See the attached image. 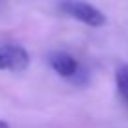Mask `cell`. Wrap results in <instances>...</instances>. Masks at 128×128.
<instances>
[{
  "label": "cell",
  "mask_w": 128,
  "mask_h": 128,
  "mask_svg": "<svg viewBox=\"0 0 128 128\" xmlns=\"http://www.w3.org/2000/svg\"><path fill=\"white\" fill-rule=\"evenodd\" d=\"M30 52L17 43H0V70L20 72L30 67Z\"/></svg>",
  "instance_id": "3957f363"
},
{
  "label": "cell",
  "mask_w": 128,
  "mask_h": 128,
  "mask_svg": "<svg viewBox=\"0 0 128 128\" xmlns=\"http://www.w3.org/2000/svg\"><path fill=\"white\" fill-rule=\"evenodd\" d=\"M115 87L121 102L128 108V63H121L115 69Z\"/></svg>",
  "instance_id": "277c9868"
},
{
  "label": "cell",
  "mask_w": 128,
  "mask_h": 128,
  "mask_svg": "<svg viewBox=\"0 0 128 128\" xmlns=\"http://www.w3.org/2000/svg\"><path fill=\"white\" fill-rule=\"evenodd\" d=\"M58 10L63 15L89 26V28H102L108 20L98 8H95L89 2H84V0H61L58 4Z\"/></svg>",
  "instance_id": "7a4b0ae2"
},
{
  "label": "cell",
  "mask_w": 128,
  "mask_h": 128,
  "mask_svg": "<svg viewBox=\"0 0 128 128\" xmlns=\"http://www.w3.org/2000/svg\"><path fill=\"white\" fill-rule=\"evenodd\" d=\"M48 65L52 67L58 76L65 78V80H70L76 86H86L87 82V70L84 69V65L74 58L72 54L65 50H54L48 54Z\"/></svg>",
  "instance_id": "6da1fadb"
},
{
  "label": "cell",
  "mask_w": 128,
  "mask_h": 128,
  "mask_svg": "<svg viewBox=\"0 0 128 128\" xmlns=\"http://www.w3.org/2000/svg\"><path fill=\"white\" fill-rule=\"evenodd\" d=\"M0 128H10V124H8L6 121H2V119H0Z\"/></svg>",
  "instance_id": "5b68a950"
}]
</instances>
